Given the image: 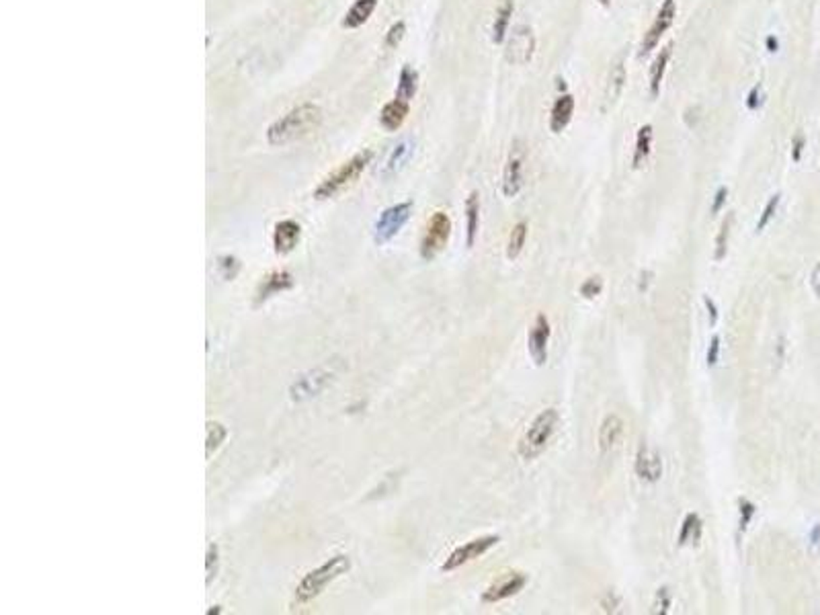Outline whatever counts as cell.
<instances>
[{"instance_id": "1", "label": "cell", "mask_w": 820, "mask_h": 615, "mask_svg": "<svg viewBox=\"0 0 820 615\" xmlns=\"http://www.w3.org/2000/svg\"><path fill=\"white\" fill-rule=\"evenodd\" d=\"M322 124V109L316 103H302L287 111L267 128V141L271 146H285L314 134Z\"/></svg>"}, {"instance_id": "2", "label": "cell", "mask_w": 820, "mask_h": 615, "mask_svg": "<svg viewBox=\"0 0 820 615\" xmlns=\"http://www.w3.org/2000/svg\"><path fill=\"white\" fill-rule=\"evenodd\" d=\"M351 568V560L344 554H337L333 556L329 562H324L322 566L310 570L297 585L295 589V603H308L312 599H316L333 580H337L341 574H344Z\"/></svg>"}, {"instance_id": "3", "label": "cell", "mask_w": 820, "mask_h": 615, "mask_svg": "<svg viewBox=\"0 0 820 615\" xmlns=\"http://www.w3.org/2000/svg\"><path fill=\"white\" fill-rule=\"evenodd\" d=\"M558 422H560V414L556 409L542 410L534 418V422L529 424V429L525 431V435L519 441V456L525 462L538 460L546 451L554 433H556Z\"/></svg>"}, {"instance_id": "4", "label": "cell", "mask_w": 820, "mask_h": 615, "mask_svg": "<svg viewBox=\"0 0 820 615\" xmlns=\"http://www.w3.org/2000/svg\"><path fill=\"white\" fill-rule=\"evenodd\" d=\"M371 156H373L371 150H363V152L355 154L353 158H349L346 162H342L335 173H331V175L316 187L314 197H316V199H331V197L339 195L342 189H346L349 185H353V183L361 177V173H363V170L367 168V164L371 162Z\"/></svg>"}, {"instance_id": "5", "label": "cell", "mask_w": 820, "mask_h": 615, "mask_svg": "<svg viewBox=\"0 0 820 615\" xmlns=\"http://www.w3.org/2000/svg\"><path fill=\"white\" fill-rule=\"evenodd\" d=\"M451 236V219L445 211H435L427 224V230L420 240V257L424 261H433L449 242Z\"/></svg>"}, {"instance_id": "6", "label": "cell", "mask_w": 820, "mask_h": 615, "mask_svg": "<svg viewBox=\"0 0 820 615\" xmlns=\"http://www.w3.org/2000/svg\"><path fill=\"white\" fill-rule=\"evenodd\" d=\"M410 215H412V202H402V204L386 207L373 226L375 244L382 246V244H388L392 238H396L400 234V230L404 228V224L410 219Z\"/></svg>"}, {"instance_id": "7", "label": "cell", "mask_w": 820, "mask_h": 615, "mask_svg": "<svg viewBox=\"0 0 820 615\" xmlns=\"http://www.w3.org/2000/svg\"><path fill=\"white\" fill-rule=\"evenodd\" d=\"M498 542H500L498 536H484V538H476V540H472V542H468V544H464V546L456 547V549L447 556V560L443 562L441 570H443V572H451V570H456V568H460V566H464V564L476 560L480 556H484L488 549H492Z\"/></svg>"}, {"instance_id": "8", "label": "cell", "mask_w": 820, "mask_h": 615, "mask_svg": "<svg viewBox=\"0 0 820 615\" xmlns=\"http://www.w3.org/2000/svg\"><path fill=\"white\" fill-rule=\"evenodd\" d=\"M675 17H677V4H675V0H665L663 6H661V10H658V14H656V19H654V23H652L650 29L644 33L642 46H640V56L650 54V52L658 46L661 37H663V35L667 33V29L673 25Z\"/></svg>"}, {"instance_id": "9", "label": "cell", "mask_w": 820, "mask_h": 615, "mask_svg": "<svg viewBox=\"0 0 820 615\" xmlns=\"http://www.w3.org/2000/svg\"><path fill=\"white\" fill-rule=\"evenodd\" d=\"M525 585H527V576L523 572H507L482 593V603H498L509 597H515L525 589Z\"/></svg>"}, {"instance_id": "10", "label": "cell", "mask_w": 820, "mask_h": 615, "mask_svg": "<svg viewBox=\"0 0 820 615\" xmlns=\"http://www.w3.org/2000/svg\"><path fill=\"white\" fill-rule=\"evenodd\" d=\"M536 52V35L531 27H517L507 43V60L511 64H527Z\"/></svg>"}, {"instance_id": "11", "label": "cell", "mask_w": 820, "mask_h": 615, "mask_svg": "<svg viewBox=\"0 0 820 615\" xmlns=\"http://www.w3.org/2000/svg\"><path fill=\"white\" fill-rule=\"evenodd\" d=\"M551 337V326L546 314H538L534 326L527 335V351L536 365H544L547 361V344Z\"/></svg>"}, {"instance_id": "12", "label": "cell", "mask_w": 820, "mask_h": 615, "mask_svg": "<svg viewBox=\"0 0 820 615\" xmlns=\"http://www.w3.org/2000/svg\"><path fill=\"white\" fill-rule=\"evenodd\" d=\"M329 382H331V373H329L326 369H314V371H310L308 375H302V378L291 386L289 396H291V400L302 402V400H306V398L318 396V394L326 388Z\"/></svg>"}, {"instance_id": "13", "label": "cell", "mask_w": 820, "mask_h": 615, "mask_svg": "<svg viewBox=\"0 0 820 615\" xmlns=\"http://www.w3.org/2000/svg\"><path fill=\"white\" fill-rule=\"evenodd\" d=\"M521 189H523V152L521 148H513L502 173V193L505 197H515L519 195Z\"/></svg>"}, {"instance_id": "14", "label": "cell", "mask_w": 820, "mask_h": 615, "mask_svg": "<svg viewBox=\"0 0 820 615\" xmlns=\"http://www.w3.org/2000/svg\"><path fill=\"white\" fill-rule=\"evenodd\" d=\"M634 470L644 482H658L663 476V458L656 449L648 447V445H640L638 453H636V464Z\"/></svg>"}, {"instance_id": "15", "label": "cell", "mask_w": 820, "mask_h": 615, "mask_svg": "<svg viewBox=\"0 0 820 615\" xmlns=\"http://www.w3.org/2000/svg\"><path fill=\"white\" fill-rule=\"evenodd\" d=\"M302 236V226L293 219H281L275 224L273 230V246L275 253L279 255H287L291 253Z\"/></svg>"}, {"instance_id": "16", "label": "cell", "mask_w": 820, "mask_h": 615, "mask_svg": "<svg viewBox=\"0 0 820 615\" xmlns=\"http://www.w3.org/2000/svg\"><path fill=\"white\" fill-rule=\"evenodd\" d=\"M289 287H293V275L289 273V271H271V273L263 277V281H261V285H259V289H257L255 304L261 306V304L267 302L269 297H273V295L285 291V289H289Z\"/></svg>"}, {"instance_id": "17", "label": "cell", "mask_w": 820, "mask_h": 615, "mask_svg": "<svg viewBox=\"0 0 820 615\" xmlns=\"http://www.w3.org/2000/svg\"><path fill=\"white\" fill-rule=\"evenodd\" d=\"M623 429H625V424H623V418L619 414H607L603 418L601 429H599V447H601L603 453L614 451L617 447V443L623 437Z\"/></svg>"}, {"instance_id": "18", "label": "cell", "mask_w": 820, "mask_h": 615, "mask_svg": "<svg viewBox=\"0 0 820 615\" xmlns=\"http://www.w3.org/2000/svg\"><path fill=\"white\" fill-rule=\"evenodd\" d=\"M409 111V101H402V99H398V97L392 99L390 103L384 105V109H382V113H380V124H382V128L388 130V132H396V130L407 121Z\"/></svg>"}, {"instance_id": "19", "label": "cell", "mask_w": 820, "mask_h": 615, "mask_svg": "<svg viewBox=\"0 0 820 615\" xmlns=\"http://www.w3.org/2000/svg\"><path fill=\"white\" fill-rule=\"evenodd\" d=\"M574 115V97L572 95H562L560 99H556L554 107H551V115H549V130L554 134H560L566 130V126L570 124Z\"/></svg>"}, {"instance_id": "20", "label": "cell", "mask_w": 820, "mask_h": 615, "mask_svg": "<svg viewBox=\"0 0 820 615\" xmlns=\"http://www.w3.org/2000/svg\"><path fill=\"white\" fill-rule=\"evenodd\" d=\"M375 8H378V0H355L351 4V8L344 12L342 27L344 29H357V27L365 25Z\"/></svg>"}, {"instance_id": "21", "label": "cell", "mask_w": 820, "mask_h": 615, "mask_svg": "<svg viewBox=\"0 0 820 615\" xmlns=\"http://www.w3.org/2000/svg\"><path fill=\"white\" fill-rule=\"evenodd\" d=\"M412 152H414V139L407 137V139L398 141L384 164V177H390V175H396L398 170H402L410 160Z\"/></svg>"}, {"instance_id": "22", "label": "cell", "mask_w": 820, "mask_h": 615, "mask_svg": "<svg viewBox=\"0 0 820 615\" xmlns=\"http://www.w3.org/2000/svg\"><path fill=\"white\" fill-rule=\"evenodd\" d=\"M478 226H480V197L476 191L470 193V197L466 199V244L468 248H472L476 244V236H478Z\"/></svg>"}, {"instance_id": "23", "label": "cell", "mask_w": 820, "mask_h": 615, "mask_svg": "<svg viewBox=\"0 0 820 615\" xmlns=\"http://www.w3.org/2000/svg\"><path fill=\"white\" fill-rule=\"evenodd\" d=\"M513 10H515V0H502V2H500V6H498V10H496L494 25H492V41H494V43H502V41H505L507 29H509L511 17H513Z\"/></svg>"}, {"instance_id": "24", "label": "cell", "mask_w": 820, "mask_h": 615, "mask_svg": "<svg viewBox=\"0 0 820 615\" xmlns=\"http://www.w3.org/2000/svg\"><path fill=\"white\" fill-rule=\"evenodd\" d=\"M671 50H673L671 46L663 48L661 54L656 56L652 68H650V95H652V97H658V92H661V84H663L665 72H667L669 60H671Z\"/></svg>"}, {"instance_id": "25", "label": "cell", "mask_w": 820, "mask_h": 615, "mask_svg": "<svg viewBox=\"0 0 820 615\" xmlns=\"http://www.w3.org/2000/svg\"><path fill=\"white\" fill-rule=\"evenodd\" d=\"M701 531H703L701 517H699L697 513L685 515L683 523H681V531H679V538H677L679 546H685V544H689V542L697 544V542L701 540Z\"/></svg>"}, {"instance_id": "26", "label": "cell", "mask_w": 820, "mask_h": 615, "mask_svg": "<svg viewBox=\"0 0 820 615\" xmlns=\"http://www.w3.org/2000/svg\"><path fill=\"white\" fill-rule=\"evenodd\" d=\"M650 148H652V126L646 124L636 134V148H634V158H632V166L634 168H638L648 158Z\"/></svg>"}, {"instance_id": "27", "label": "cell", "mask_w": 820, "mask_h": 615, "mask_svg": "<svg viewBox=\"0 0 820 615\" xmlns=\"http://www.w3.org/2000/svg\"><path fill=\"white\" fill-rule=\"evenodd\" d=\"M416 88H418V74H416V70L410 68V66H404V68L400 70V76H398L396 97L410 103V101L414 99V95H416Z\"/></svg>"}, {"instance_id": "28", "label": "cell", "mask_w": 820, "mask_h": 615, "mask_svg": "<svg viewBox=\"0 0 820 615\" xmlns=\"http://www.w3.org/2000/svg\"><path fill=\"white\" fill-rule=\"evenodd\" d=\"M525 240H527V222H517L515 226H513V230H511V234H509V244H507V259H517L519 255H521V251H523V246H525Z\"/></svg>"}, {"instance_id": "29", "label": "cell", "mask_w": 820, "mask_h": 615, "mask_svg": "<svg viewBox=\"0 0 820 615\" xmlns=\"http://www.w3.org/2000/svg\"><path fill=\"white\" fill-rule=\"evenodd\" d=\"M623 84H625V66H623V60H617V64L612 68L609 84H607V90H605V101L607 103H615L619 99V95L623 90Z\"/></svg>"}, {"instance_id": "30", "label": "cell", "mask_w": 820, "mask_h": 615, "mask_svg": "<svg viewBox=\"0 0 820 615\" xmlns=\"http://www.w3.org/2000/svg\"><path fill=\"white\" fill-rule=\"evenodd\" d=\"M732 222H734V213H728L726 219L722 222L720 230H718V236H716V253H714V259H716V261H722V259L726 257V253H728V240H730Z\"/></svg>"}, {"instance_id": "31", "label": "cell", "mask_w": 820, "mask_h": 615, "mask_svg": "<svg viewBox=\"0 0 820 615\" xmlns=\"http://www.w3.org/2000/svg\"><path fill=\"white\" fill-rule=\"evenodd\" d=\"M228 437V431L222 422H207V458H211V453L224 443V439Z\"/></svg>"}, {"instance_id": "32", "label": "cell", "mask_w": 820, "mask_h": 615, "mask_svg": "<svg viewBox=\"0 0 820 615\" xmlns=\"http://www.w3.org/2000/svg\"><path fill=\"white\" fill-rule=\"evenodd\" d=\"M779 204H781V195L779 193H775L769 202H767V205H765V209H763V213L759 215V222H756V232H763L767 226H769V222L775 217V213H777V209H779Z\"/></svg>"}, {"instance_id": "33", "label": "cell", "mask_w": 820, "mask_h": 615, "mask_svg": "<svg viewBox=\"0 0 820 615\" xmlns=\"http://www.w3.org/2000/svg\"><path fill=\"white\" fill-rule=\"evenodd\" d=\"M215 267H217V273H219L222 279H234V277L238 275V271H240L238 259L228 257V255H226V257H219L217 263H215Z\"/></svg>"}, {"instance_id": "34", "label": "cell", "mask_w": 820, "mask_h": 615, "mask_svg": "<svg viewBox=\"0 0 820 615\" xmlns=\"http://www.w3.org/2000/svg\"><path fill=\"white\" fill-rule=\"evenodd\" d=\"M739 509H741V515H739V534H745V531H747V527L751 525L754 513H756V507L752 505L751 500L743 498V500H741V505H739Z\"/></svg>"}, {"instance_id": "35", "label": "cell", "mask_w": 820, "mask_h": 615, "mask_svg": "<svg viewBox=\"0 0 820 615\" xmlns=\"http://www.w3.org/2000/svg\"><path fill=\"white\" fill-rule=\"evenodd\" d=\"M601 291H603V279H601L599 275L585 279V281H583V285H580V295H583V297H587V300H593V297H597Z\"/></svg>"}, {"instance_id": "36", "label": "cell", "mask_w": 820, "mask_h": 615, "mask_svg": "<svg viewBox=\"0 0 820 615\" xmlns=\"http://www.w3.org/2000/svg\"><path fill=\"white\" fill-rule=\"evenodd\" d=\"M671 603H673L671 591H669L667 587L658 589V591H656V597H654V614H669Z\"/></svg>"}, {"instance_id": "37", "label": "cell", "mask_w": 820, "mask_h": 615, "mask_svg": "<svg viewBox=\"0 0 820 615\" xmlns=\"http://www.w3.org/2000/svg\"><path fill=\"white\" fill-rule=\"evenodd\" d=\"M404 33H407V25H404V21H398V23H394V25L388 29V33H386V46H388V48H396V46L402 41Z\"/></svg>"}, {"instance_id": "38", "label": "cell", "mask_w": 820, "mask_h": 615, "mask_svg": "<svg viewBox=\"0 0 820 615\" xmlns=\"http://www.w3.org/2000/svg\"><path fill=\"white\" fill-rule=\"evenodd\" d=\"M718 359H720V337L714 335L712 341H710V346H707V357H705L707 367H714L718 363Z\"/></svg>"}, {"instance_id": "39", "label": "cell", "mask_w": 820, "mask_h": 615, "mask_svg": "<svg viewBox=\"0 0 820 615\" xmlns=\"http://www.w3.org/2000/svg\"><path fill=\"white\" fill-rule=\"evenodd\" d=\"M217 570V547L209 546L207 547V583H211V578L215 576Z\"/></svg>"}, {"instance_id": "40", "label": "cell", "mask_w": 820, "mask_h": 615, "mask_svg": "<svg viewBox=\"0 0 820 615\" xmlns=\"http://www.w3.org/2000/svg\"><path fill=\"white\" fill-rule=\"evenodd\" d=\"M804 146H806V137L802 136V134L794 136V139H792V160H794V162H800V160H802Z\"/></svg>"}, {"instance_id": "41", "label": "cell", "mask_w": 820, "mask_h": 615, "mask_svg": "<svg viewBox=\"0 0 820 615\" xmlns=\"http://www.w3.org/2000/svg\"><path fill=\"white\" fill-rule=\"evenodd\" d=\"M761 103H763V99H761V84H754L751 88V92H749V97H747V109H749V111H756V109L761 107Z\"/></svg>"}, {"instance_id": "42", "label": "cell", "mask_w": 820, "mask_h": 615, "mask_svg": "<svg viewBox=\"0 0 820 615\" xmlns=\"http://www.w3.org/2000/svg\"><path fill=\"white\" fill-rule=\"evenodd\" d=\"M726 197H728V189H726V187H720V189L716 191V195H714V204H712V213H714V215L722 211V207H724V204H726Z\"/></svg>"}, {"instance_id": "43", "label": "cell", "mask_w": 820, "mask_h": 615, "mask_svg": "<svg viewBox=\"0 0 820 615\" xmlns=\"http://www.w3.org/2000/svg\"><path fill=\"white\" fill-rule=\"evenodd\" d=\"M703 304H705V308H707V314H710V324H712V326H716V322H718V308H716L714 300H712L710 295H703Z\"/></svg>"}, {"instance_id": "44", "label": "cell", "mask_w": 820, "mask_h": 615, "mask_svg": "<svg viewBox=\"0 0 820 615\" xmlns=\"http://www.w3.org/2000/svg\"><path fill=\"white\" fill-rule=\"evenodd\" d=\"M617 605H619V597L615 595L614 591H609L607 595H605V599L601 601V607L609 614V612H615L617 609Z\"/></svg>"}, {"instance_id": "45", "label": "cell", "mask_w": 820, "mask_h": 615, "mask_svg": "<svg viewBox=\"0 0 820 615\" xmlns=\"http://www.w3.org/2000/svg\"><path fill=\"white\" fill-rule=\"evenodd\" d=\"M812 289H814V293L820 297V261L817 263L814 271H812Z\"/></svg>"}, {"instance_id": "46", "label": "cell", "mask_w": 820, "mask_h": 615, "mask_svg": "<svg viewBox=\"0 0 820 615\" xmlns=\"http://www.w3.org/2000/svg\"><path fill=\"white\" fill-rule=\"evenodd\" d=\"M765 48L773 54V52H777L779 50V41H777V37L775 35H769L767 39H765Z\"/></svg>"}, {"instance_id": "47", "label": "cell", "mask_w": 820, "mask_h": 615, "mask_svg": "<svg viewBox=\"0 0 820 615\" xmlns=\"http://www.w3.org/2000/svg\"><path fill=\"white\" fill-rule=\"evenodd\" d=\"M810 540H812V544H819L820 542V525H817V527H814V531L810 534Z\"/></svg>"}, {"instance_id": "48", "label": "cell", "mask_w": 820, "mask_h": 615, "mask_svg": "<svg viewBox=\"0 0 820 615\" xmlns=\"http://www.w3.org/2000/svg\"><path fill=\"white\" fill-rule=\"evenodd\" d=\"M599 2H601V4H603V6H607V4H609V2H612V0H599Z\"/></svg>"}]
</instances>
